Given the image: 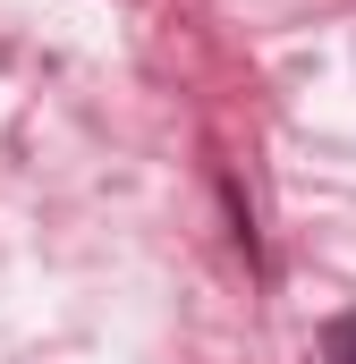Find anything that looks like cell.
I'll return each instance as SVG.
<instances>
[{
	"label": "cell",
	"instance_id": "6da1fadb",
	"mask_svg": "<svg viewBox=\"0 0 356 364\" xmlns=\"http://www.w3.org/2000/svg\"><path fill=\"white\" fill-rule=\"evenodd\" d=\"M323 356H331V364H356V314H340V322L323 331Z\"/></svg>",
	"mask_w": 356,
	"mask_h": 364
}]
</instances>
